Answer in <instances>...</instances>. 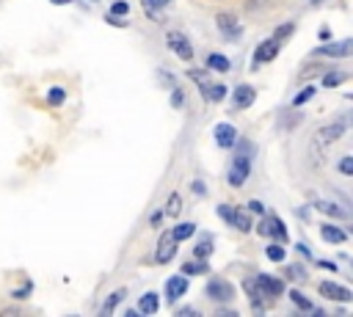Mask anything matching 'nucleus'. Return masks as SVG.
<instances>
[{"instance_id":"obj_1","label":"nucleus","mask_w":353,"mask_h":317,"mask_svg":"<svg viewBox=\"0 0 353 317\" xmlns=\"http://www.w3.org/2000/svg\"><path fill=\"white\" fill-rule=\"evenodd\" d=\"M245 292H248V298H251V303H254V309H262V300H265V295H281L284 292V284L279 281V278H270V276H259V278H248L245 284Z\"/></svg>"},{"instance_id":"obj_2","label":"nucleus","mask_w":353,"mask_h":317,"mask_svg":"<svg viewBox=\"0 0 353 317\" xmlns=\"http://www.w3.org/2000/svg\"><path fill=\"white\" fill-rule=\"evenodd\" d=\"M176 245H179V240L174 237V232H165V234L160 237V243H157V254H154V259H157L160 265L171 262L174 254H176Z\"/></svg>"},{"instance_id":"obj_3","label":"nucleus","mask_w":353,"mask_h":317,"mask_svg":"<svg viewBox=\"0 0 353 317\" xmlns=\"http://www.w3.org/2000/svg\"><path fill=\"white\" fill-rule=\"evenodd\" d=\"M248 171H251V163H248V154H237L232 160V168H229V182L237 187L248 179Z\"/></svg>"},{"instance_id":"obj_4","label":"nucleus","mask_w":353,"mask_h":317,"mask_svg":"<svg viewBox=\"0 0 353 317\" xmlns=\"http://www.w3.org/2000/svg\"><path fill=\"white\" fill-rule=\"evenodd\" d=\"M165 41H168V47L182 58V61H190L193 58V47H190V41L182 36V33H176V30H168V36H165Z\"/></svg>"},{"instance_id":"obj_5","label":"nucleus","mask_w":353,"mask_h":317,"mask_svg":"<svg viewBox=\"0 0 353 317\" xmlns=\"http://www.w3.org/2000/svg\"><path fill=\"white\" fill-rule=\"evenodd\" d=\"M259 234H262V237H273L276 243H284V240H287V229H284V223H281L279 218H262Z\"/></svg>"},{"instance_id":"obj_6","label":"nucleus","mask_w":353,"mask_h":317,"mask_svg":"<svg viewBox=\"0 0 353 317\" xmlns=\"http://www.w3.org/2000/svg\"><path fill=\"white\" fill-rule=\"evenodd\" d=\"M207 298H212V300H229L232 298V284L229 281H221V278L210 281L207 284Z\"/></svg>"},{"instance_id":"obj_7","label":"nucleus","mask_w":353,"mask_h":317,"mask_svg":"<svg viewBox=\"0 0 353 317\" xmlns=\"http://www.w3.org/2000/svg\"><path fill=\"white\" fill-rule=\"evenodd\" d=\"M185 292H188V278H185V276H174V278L165 281V295H168V300H176V298H182Z\"/></svg>"},{"instance_id":"obj_8","label":"nucleus","mask_w":353,"mask_h":317,"mask_svg":"<svg viewBox=\"0 0 353 317\" xmlns=\"http://www.w3.org/2000/svg\"><path fill=\"white\" fill-rule=\"evenodd\" d=\"M320 295H325V298H331V300H350V289H345V287H339V284H331V281H323L320 284Z\"/></svg>"},{"instance_id":"obj_9","label":"nucleus","mask_w":353,"mask_h":317,"mask_svg":"<svg viewBox=\"0 0 353 317\" xmlns=\"http://www.w3.org/2000/svg\"><path fill=\"white\" fill-rule=\"evenodd\" d=\"M276 52H279V41H276V39H268V41H262V44L256 47L254 61H256V63H262V61H273Z\"/></svg>"},{"instance_id":"obj_10","label":"nucleus","mask_w":353,"mask_h":317,"mask_svg":"<svg viewBox=\"0 0 353 317\" xmlns=\"http://www.w3.org/2000/svg\"><path fill=\"white\" fill-rule=\"evenodd\" d=\"M215 141H218V146L229 149V146L237 141V132H234V127H232V124H218V127H215Z\"/></svg>"},{"instance_id":"obj_11","label":"nucleus","mask_w":353,"mask_h":317,"mask_svg":"<svg viewBox=\"0 0 353 317\" xmlns=\"http://www.w3.org/2000/svg\"><path fill=\"white\" fill-rule=\"evenodd\" d=\"M317 55H331V58H342V55H347L350 52V41H342V44H328V47H320V50H314Z\"/></svg>"},{"instance_id":"obj_12","label":"nucleus","mask_w":353,"mask_h":317,"mask_svg":"<svg viewBox=\"0 0 353 317\" xmlns=\"http://www.w3.org/2000/svg\"><path fill=\"white\" fill-rule=\"evenodd\" d=\"M254 102V88L251 85H237L234 88V105L237 108H248Z\"/></svg>"},{"instance_id":"obj_13","label":"nucleus","mask_w":353,"mask_h":317,"mask_svg":"<svg viewBox=\"0 0 353 317\" xmlns=\"http://www.w3.org/2000/svg\"><path fill=\"white\" fill-rule=\"evenodd\" d=\"M157 309H160V300H157V295H154V292L141 295V300H138V311H143V314H154Z\"/></svg>"},{"instance_id":"obj_14","label":"nucleus","mask_w":353,"mask_h":317,"mask_svg":"<svg viewBox=\"0 0 353 317\" xmlns=\"http://www.w3.org/2000/svg\"><path fill=\"white\" fill-rule=\"evenodd\" d=\"M201 88H204V96H207V99H212V102H221V99L226 96V85H223V83H215V85L201 83Z\"/></svg>"},{"instance_id":"obj_15","label":"nucleus","mask_w":353,"mask_h":317,"mask_svg":"<svg viewBox=\"0 0 353 317\" xmlns=\"http://www.w3.org/2000/svg\"><path fill=\"white\" fill-rule=\"evenodd\" d=\"M323 240L325 243H345V232L339 226H334V223H325L323 226Z\"/></svg>"},{"instance_id":"obj_16","label":"nucleus","mask_w":353,"mask_h":317,"mask_svg":"<svg viewBox=\"0 0 353 317\" xmlns=\"http://www.w3.org/2000/svg\"><path fill=\"white\" fill-rule=\"evenodd\" d=\"M218 28H221L226 36H234V30H237V22H234V17H229V14H221V17H218Z\"/></svg>"},{"instance_id":"obj_17","label":"nucleus","mask_w":353,"mask_h":317,"mask_svg":"<svg viewBox=\"0 0 353 317\" xmlns=\"http://www.w3.org/2000/svg\"><path fill=\"white\" fill-rule=\"evenodd\" d=\"M210 251H212V240H210V237H204L201 243H196L193 256H196V259H207V256H210Z\"/></svg>"},{"instance_id":"obj_18","label":"nucleus","mask_w":353,"mask_h":317,"mask_svg":"<svg viewBox=\"0 0 353 317\" xmlns=\"http://www.w3.org/2000/svg\"><path fill=\"white\" fill-rule=\"evenodd\" d=\"M207 66L215 69V72H226V69H229V61H226L223 55H215V52H212V55L207 58Z\"/></svg>"},{"instance_id":"obj_19","label":"nucleus","mask_w":353,"mask_h":317,"mask_svg":"<svg viewBox=\"0 0 353 317\" xmlns=\"http://www.w3.org/2000/svg\"><path fill=\"white\" fill-rule=\"evenodd\" d=\"M232 223H234L240 232H248V229H251V221H248V215H245L243 209H234V215H232Z\"/></svg>"},{"instance_id":"obj_20","label":"nucleus","mask_w":353,"mask_h":317,"mask_svg":"<svg viewBox=\"0 0 353 317\" xmlns=\"http://www.w3.org/2000/svg\"><path fill=\"white\" fill-rule=\"evenodd\" d=\"M290 298H292V303H295L298 309H303V311H312V303H309V298H303V292L292 289V292H290Z\"/></svg>"},{"instance_id":"obj_21","label":"nucleus","mask_w":353,"mask_h":317,"mask_svg":"<svg viewBox=\"0 0 353 317\" xmlns=\"http://www.w3.org/2000/svg\"><path fill=\"white\" fill-rule=\"evenodd\" d=\"M345 80V72H328L325 77H323V85L325 88H334V85H339Z\"/></svg>"},{"instance_id":"obj_22","label":"nucleus","mask_w":353,"mask_h":317,"mask_svg":"<svg viewBox=\"0 0 353 317\" xmlns=\"http://www.w3.org/2000/svg\"><path fill=\"white\" fill-rule=\"evenodd\" d=\"M179 209H182V198H179V193H171L168 196V204H165V212L168 215H176Z\"/></svg>"},{"instance_id":"obj_23","label":"nucleus","mask_w":353,"mask_h":317,"mask_svg":"<svg viewBox=\"0 0 353 317\" xmlns=\"http://www.w3.org/2000/svg\"><path fill=\"white\" fill-rule=\"evenodd\" d=\"M193 229H196L193 223H179V226L174 229V237H176V240H188V237L193 234Z\"/></svg>"},{"instance_id":"obj_24","label":"nucleus","mask_w":353,"mask_h":317,"mask_svg":"<svg viewBox=\"0 0 353 317\" xmlns=\"http://www.w3.org/2000/svg\"><path fill=\"white\" fill-rule=\"evenodd\" d=\"M268 259H270V262H281V259H284V248H281L279 243L268 245Z\"/></svg>"},{"instance_id":"obj_25","label":"nucleus","mask_w":353,"mask_h":317,"mask_svg":"<svg viewBox=\"0 0 353 317\" xmlns=\"http://www.w3.org/2000/svg\"><path fill=\"white\" fill-rule=\"evenodd\" d=\"M204 270H207L204 259H199V262H185V265H182V273H204Z\"/></svg>"},{"instance_id":"obj_26","label":"nucleus","mask_w":353,"mask_h":317,"mask_svg":"<svg viewBox=\"0 0 353 317\" xmlns=\"http://www.w3.org/2000/svg\"><path fill=\"white\" fill-rule=\"evenodd\" d=\"M121 298H124V292H121V289H119V292H113V295H110V298L105 300V306H102V311H105V314H110V311L116 309V303H119Z\"/></svg>"},{"instance_id":"obj_27","label":"nucleus","mask_w":353,"mask_h":317,"mask_svg":"<svg viewBox=\"0 0 353 317\" xmlns=\"http://www.w3.org/2000/svg\"><path fill=\"white\" fill-rule=\"evenodd\" d=\"M317 207H320L323 212H328V215H334V218H345V209H339L336 204H325V201H320Z\"/></svg>"},{"instance_id":"obj_28","label":"nucleus","mask_w":353,"mask_h":317,"mask_svg":"<svg viewBox=\"0 0 353 317\" xmlns=\"http://www.w3.org/2000/svg\"><path fill=\"white\" fill-rule=\"evenodd\" d=\"M63 96H66V94H63V88H50L47 102H50V105H61V102H63Z\"/></svg>"},{"instance_id":"obj_29","label":"nucleus","mask_w":353,"mask_h":317,"mask_svg":"<svg viewBox=\"0 0 353 317\" xmlns=\"http://www.w3.org/2000/svg\"><path fill=\"white\" fill-rule=\"evenodd\" d=\"M127 11H130V6H127L124 0H119V3H113V6H110V14H113V17H124Z\"/></svg>"},{"instance_id":"obj_30","label":"nucleus","mask_w":353,"mask_h":317,"mask_svg":"<svg viewBox=\"0 0 353 317\" xmlns=\"http://www.w3.org/2000/svg\"><path fill=\"white\" fill-rule=\"evenodd\" d=\"M312 96H314V88L309 85V88H303V91H301V94L295 96V105H303V102H309Z\"/></svg>"},{"instance_id":"obj_31","label":"nucleus","mask_w":353,"mask_h":317,"mask_svg":"<svg viewBox=\"0 0 353 317\" xmlns=\"http://www.w3.org/2000/svg\"><path fill=\"white\" fill-rule=\"evenodd\" d=\"M218 215H221L223 221H229V223H232V215H234V207H229V204H221V207H218Z\"/></svg>"},{"instance_id":"obj_32","label":"nucleus","mask_w":353,"mask_h":317,"mask_svg":"<svg viewBox=\"0 0 353 317\" xmlns=\"http://www.w3.org/2000/svg\"><path fill=\"white\" fill-rule=\"evenodd\" d=\"M171 0H143V8L146 11H154V8H163V6H168Z\"/></svg>"},{"instance_id":"obj_33","label":"nucleus","mask_w":353,"mask_h":317,"mask_svg":"<svg viewBox=\"0 0 353 317\" xmlns=\"http://www.w3.org/2000/svg\"><path fill=\"white\" fill-rule=\"evenodd\" d=\"M290 33H292V25H281V28L276 30V36H273V39H276V41H281V39H290Z\"/></svg>"},{"instance_id":"obj_34","label":"nucleus","mask_w":353,"mask_h":317,"mask_svg":"<svg viewBox=\"0 0 353 317\" xmlns=\"http://www.w3.org/2000/svg\"><path fill=\"white\" fill-rule=\"evenodd\" d=\"M339 171H342V174H353V160H350V157H342V160H339Z\"/></svg>"},{"instance_id":"obj_35","label":"nucleus","mask_w":353,"mask_h":317,"mask_svg":"<svg viewBox=\"0 0 353 317\" xmlns=\"http://www.w3.org/2000/svg\"><path fill=\"white\" fill-rule=\"evenodd\" d=\"M204 74H207V72H201V69H190V72H188V77H190V80H196L199 85L204 83Z\"/></svg>"},{"instance_id":"obj_36","label":"nucleus","mask_w":353,"mask_h":317,"mask_svg":"<svg viewBox=\"0 0 353 317\" xmlns=\"http://www.w3.org/2000/svg\"><path fill=\"white\" fill-rule=\"evenodd\" d=\"M182 102H185V94H182V91L176 88V91H174V96H171V105H174V108H179Z\"/></svg>"},{"instance_id":"obj_37","label":"nucleus","mask_w":353,"mask_h":317,"mask_svg":"<svg viewBox=\"0 0 353 317\" xmlns=\"http://www.w3.org/2000/svg\"><path fill=\"white\" fill-rule=\"evenodd\" d=\"M248 207H251V212H262V204H259V201H251Z\"/></svg>"},{"instance_id":"obj_38","label":"nucleus","mask_w":353,"mask_h":317,"mask_svg":"<svg viewBox=\"0 0 353 317\" xmlns=\"http://www.w3.org/2000/svg\"><path fill=\"white\" fill-rule=\"evenodd\" d=\"M160 218H163V212H154V215L149 218V221H152V226H157V223H160Z\"/></svg>"},{"instance_id":"obj_39","label":"nucleus","mask_w":353,"mask_h":317,"mask_svg":"<svg viewBox=\"0 0 353 317\" xmlns=\"http://www.w3.org/2000/svg\"><path fill=\"white\" fill-rule=\"evenodd\" d=\"M193 193H204V185L201 182H193Z\"/></svg>"},{"instance_id":"obj_40","label":"nucleus","mask_w":353,"mask_h":317,"mask_svg":"<svg viewBox=\"0 0 353 317\" xmlns=\"http://www.w3.org/2000/svg\"><path fill=\"white\" fill-rule=\"evenodd\" d=\"M50 3H72V0H50Z\"/></svg>"}]
</instances>
